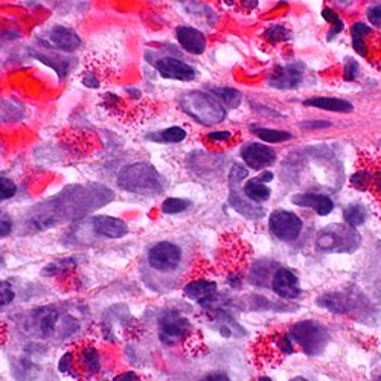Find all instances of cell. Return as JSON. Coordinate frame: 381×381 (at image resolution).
<instances>
[{
  "label": "cell",
  "instance_id": "30",
  "mask_svg": "<svg viewBox=\"0 0 381 381\" xmlns=\"http://www.w3.org/2000/svg\"><path fill=\"white\" fill-rule=\"evenodd\" d=\"M322 16H324V19L333 25V29H331V31H329V35H328V40L334 39V37L337 34H340L343 31V28H345V25H343L342 19L339 16H337V14L333 10L325 8L324 11H322Z\"/></svg>",
  "mask_w": 381,
  "mask_h": 381
},
{
  "label": "cell",
  "instance_id": "17",
  "mask_svg": "<svg viewBox=\"0 0 381 381\" xmlns=\"http://www.w3.org/2000/svg\"><path fill=\"white\" fill-rule=\"evenodd\" d=\"M291 202L297 204V206L311 208L316 211V214L322 217L328 215L334 209L333 200L324 194H297L293 197Z\"/></svg>",
  "mask_w": 381,
  "mask_h": 381
},
{
  "label": "cell",
  "instance_id": "32",
  "mask_svg": "<svg viewBox=\"0 0 381 381\" xmlns=\"http://www.w3.org/2000/svg\"><path fill=\"white\" fill-rule=\"evenodd\" d=\"M358 73V63L353 58H346L345 61V79L346 81H354Z\"/></svg>",
  "mask_w": 381,
  "mask_h": 381
},
{
  "label": "cell",
  "instance_id": "4",
  "mask_svg": "<svg viewBox=\"0 0 381 381\" xmlns=\"http://www.w3.org/2000/svg\"><path fill=\"white\" fill-rule=\"evenodd\" d=\"M289 339L302 348L305 354L318 355L326 345L328 334L325 328L316 322L304 320L291 328Z\"/></svg>",
  "mask_w": 381,
  "mask_h": 381
},
{
  "label": "cell",
  "instance_id": "33",
  "mask_svg": "<svg viewBox=\"0 0 381 381\" xmlns=\"http://www.w3.org/2000/svg\"><path fill=\"white\" fill-rule=\"evenodd\" d=\"M0 295H2V297H0V305L2 306H6L12 302L14 291L8 282H2V287H0Z\"/></svg>",
  "mask_w": 381,
  "mask_h": 381
},
{
  "label": "cell",
  "instance_id": "43",
  "mask_svg": "<svg viewBox=\"0 0 381 381\" xmlns=\"http://www.w3.org/2000/svg\"><path fill=\"white\" fill-rule=\"evenodd\" d=\"M261 182H264V183H267V182H272L273 180V174L272 173H264L262 175H260V177H258Z\"/></svg>",
  "mask_w": 381,
  "mask_h": 381
},
{
  "label": "cell",
  "instance_id": "34",
  "mask_svg": "<svg viewBox=\"0 0 381 381\" xmlns=\"http://www.w3.org/2000/svg\"><path fill=\"white\" fill-rule=\"evenodd\" d=\"M368 19L373 26L381 28V5L368 10Z\"/></svg>",
  "mask_w": 381,
  "mask_h": 381
},
{
  "label": "cell",
  "instance_id": "18",
  "mask_svg": "<svg viewBox=\"0 0 381 381\" xmlns=\"http://www.w3.org/2000/svg\"><path fill=\"white\" fill-rule=\"evenodd\" d=\"M183 293H185L186 297L204 304L217 293V284L209 281H194L185 285Z\"/></svg>",
  "mask_w": 381,
  "mask_h": 381
},
{
  "label": "cell",
  "instance_id": "20",
  "mask_svg": "<svg viewBox=\"0 0 381 381\" xmlns=\"http://www.w3.org/2000/svg\"><path fill=\"white\" fill-rule=\"evenodd\" d=\"M244 194L248 200H252L255 203H262L268 200L272 190L266 185V183L261 182L258 177L248 180L244 186Z\"/></svg>",
  "mask_w": 381,
  "mask_h": 381
},
{
  "label": "cell",
  "instance_id": "7",
  "mask_svg": "<svg viewBox=\"0 0 381 381\" xmlns=\"http://www.w3.org/2000/svg\"><path fill=\"white\" fill-rule=\"evenodd\" d=\"M270 231L281 241H293L300 235L302 231V219L289 211H275L270 215Z\"/></svg>",
  "mask_w": 381,
  "mask_h": 381
},
{
  "label": "cell",
  "instance_id": "1",
  "mask_svg": "<svg viewBox=\"0 0 381 381\" xmlns=\"http://www.w3.org/2000/svg\"><path fill=\"white\" fill-rule=\"evenodd\" d=\"M118 185L128 193L141 195H156L164 189L162 177L148 164H133L122 168Z\"/></svg>",
  "mask_w": 381,
  "mask_h": 381
},
{
  "label": "cell",
  "instance_id": "31",
  "mask_svg": "<svg viewBox=\"0 0 381 381\" xmlns=\"http://www.w3.org/2000/svg\"><path fill=\"white\" fill-rule=\"evenodd\" d=\"M16 183H14L12 180L6 179V177H2L0 179V199L2 200H8L11 199V197H14V194H16Z\"/></svg>",
  "mask_w": 381,
  "mask_h": 381
},
{
  "label": "cell",
  "instance_id": "5",
  "mask_svg": "<svg viewBox=\"0 0 381 381\" xmlns=\"http://www.w3.org/2000/svg\"><path fill=\"white\" fill-rule=\"evenodd\" d=\"M146 261L150 268L157 273H173L182 262V251L177 244L170 241H160L150 248Z\"/></svg>",
  "mask_w": 381,
  "mask_h": 381
},
{
  "label": "cell",
  "instance_id": "28",
  "mask_svg": "<svg viewBox=\"0 0 381 381\" xmlns=\"http://www.w3.org/2000/svg\"><path fill=\"white\" fill-rule=\"evenodd\" d=\"M264 39H266L270 45H276V43H282L291 39V32L287 28L281 25L270 26L266 32H264Z\"/></svg>",
  "mask_w": 381,
  "mask_h": 381
},
{
  "label": "cell",
  "instance_id": "3",
  "mask_svg": "<svg viewBox=\"0 0 381 381\" xmlns=\"http://www.w3.org/2000/svg\"><path fill=\"white\" fill-rule=\"evenodd\" d=\"M118 70L116 61L110 55L93 52L87 55L79 72V81L89 89H99L108 83Z\"/></svg>",
  "mask_w": 381,
  "mask_h": 381
},
{
  "label": "cell",
  "instance_id": "11",
  "mask_svg": "<svg viewBox=\"0 0 381 381\" xmlns=\"http://www.w3.org/2000/svg\"><path fill=\"white\" fill-rule=\"evenodd\" d=\"M241 157L252 170H264L276 160L275 150L262 144H248L241 151Z\"/></svg>",
  "mask_w": 381,
  "mask_h": 381
},
{
  "label": "cell",
  "instance_id": "41",
  "mask_svg": "<svg viewBox=\"0 0 381 381\" xmlns=\"http://www.w3.org/2000/svg\"><path fill=\"white\" fill-rule=\"evenodd\" d=\"M240 2L243 3V6L247 10H255L256 6H258V0H240Z\"/></svg>",
  "mask_w": 381,
  "mask_h": 381
},
{
  "label": "cell",
  "instance_id": "2",
  "mask_svg": "<svg viewBox=\"0 0 381 381\" xmlns=\"http://www.w3.org/2000/svg\"><path fill=\"white\" fill-rule=\"evenodd\" d=\"M179 102L183 112L204 126H214L222 122L226 116L222 102L208 93L189 92L183 95Z\"/></svg>",
  "mask_w": 381,
  "mask_h": 381
},
{
  "label": "cell",
  "instance_id": "24",
  "mask_svg": "<svg viewBox=\"0 0 381 381\" xmlns=\"http://www.w3.org/2000/svg\"><path fill=\"white\" fill-rule=\"evenodd\" d=\"M343 218L348 226L357 227L362 226L366 218H368V211H366L362 204H349V206L343 211Z\"/></svg>",
  "mask_w": 381,
  "mask_h": 381
},
{
  "label": "cell",
  "instance_id": "44",
  "mask_svg": "<svg viewBox=\"0 0 381 381\" xmlns=\"http://www.w3.org/2000/svg\"><path fill=\"white\" fill-rule=\"evenodd\" d=\"M291 381H309V380H305V378H302V377H296V378H293Z\"/></svg>",
  "mask_w": 381,
  "mask_h": 381
},
{
  "label": "cell",
  "instance_id": "38",
  "mask_svg": "<svg viewBox=\"0 0 381 381\" xmlns=\"http://www.w3.org/2000/svg\"><path fill=\"white\" fill-rule=\"evenodd\" d=\"M73 363V358L70 354H66L63 355V358L60 360V371L61 372H68L70 369V366Z\"/></svg>",
  "mask_w": 381,
  "mask_h": 381
},
{
  "label": "cell",
  "instance_id": "42",
  "mask_svg": "<svg viewBox=\"0 0 381 381\" xmlns=\"http://www.w3.org/2000/svg\"><path fill=\"white\" fill-rule=\"evenodd\" d=\"M373 185H375L377 190L381 194V171H378L375 175H373Z\"/></svg>",
  "mask_w": 381,
  "mask_h": 381
},
{
  "label": "cell",
  "instance_id": "47",
  "mask_svg": "<svg viewBox=\"0 0 381 381\" xmlns=\"http://www.w3.org/2000/svg\"><path fill=\"white\" fill-rule=\"evenodd\" d=\"M380 381H381V377H380Z\"/></svg>",
  "mask_w": 381,
  "mask_h": 381
},
{
  "label": "cell",
  "instance_id": "27",
  "mask_svg": "<svg viewBox=\"0 0 381 381\" xmlns=\"http://www.w3.org/2000/svg\"><path fill=\"white\" fill-rule=\"evenodd\" d=\"M79 357H81V364L84 366V371L90 373V375L101 369V358L98 351L95 348H86Z\"/></svg>",
  "mask_w": 381,
  "mask_h": 381
},
{
  "label": "cell",
  "instance_id": "29",
  "mask_svg": "<svg viewBox=\"0 0 381 381\" xmlns=\"http://www.w3.org/2000/svg\"><path fill=\"white\" fill-rule=\"evenodd\" d=\"M190 206V202L185 199H177V197H170L162 203V212L164 214H180V212L186 211Z\"/></svg>",
  "mask_w": 381,
  "mask_h": 381
},
{
  "label": "cell",
  "instance_id": "36",
  "mask_svg": "<svg viewBox=\"0 0 381 381\" xmlns=\"http://www.w3.org/2000/svg\"><path fill=\"white\" fill-rule=\"evenodd\" d=\"M202 381H231V378L224 372H211L208 375H204Z\"/></svg>",
  "mask_w": 381,
  "mask_h": 381
},
{
  "label": "cell",
  "instance_id": "37",
  "mask_svg": "<svg viewBox=\"0 0 381 381\" xmlns=\"http://www.w3.org/2000/svg\"><path fill=\"white\" fill-rule=\"evenodd\" d=\"M300 126H302V128H325L331 126V124L324 121H314V122H304L300 124Z\"/></svg>",
  "mask_w": 381,
  "mask_h": 381
},
{
  "label": "cell",
  "instance_id": "46",
  "mask_svg": "<svg viewBox=\"0 0 381 381\" xmlns=\"http://www.w3.org/2000/svg\"><path fill=\"white\" fill-rule=\"evenodd\" d=\"M227 5H233V0H224Z\"/></svg>",
  "mask_w": 381,
  "mask_h": 381
},
{
  "label": "cell",
  "instance_id": "19",
  "mask_svg": "<svg viewBox=\"0 0 381 381\" xmlns=\"http://www.w3.org/2000/svg\"><path fill=\"white\" fill-rule=\"evenodd\" d=\"M304 106L326 110V112H339V113L353 112V104H349V102L345 99H337V98L316 97V98L304 101Z\"/></svg>",
  "mask_w": 381,
  "mask_h": 381
},
{
  "label": "cell",
  "instance_id": "39",
  "mask_svg": "<svg viewBox=\"0 0 381 381\" xmlns=\"http://www.w3.org/2000/svg\"><path fill=\"white\" fill-rule=\"evenodd\" d=\"M113 381H139V377L135 372H126V373H121V375L116 377Z\"/></svg>",
  "mask_w": 381,
  "mask_h": 381
},
{
  "label": "cell",
  "instance_id": "15",
  "mask_svg": "<svg viewBox=\"0 0 381 381\" xmlns=\"http://www.w3.org/2000/svg\"><path fill=\"white\" fill-rule=\"evenodd\" d=\"M175 35H177V41L180 43V46L189 54L200 55L206 49V39H204V35L199 29L190 26H179Z\"/></svg>",
  "mask_w": 381,
  "mask_h": 381
},
{
  "label": "cell",
  "instance_id": "25",
  "mask_svg": "<svg viewBox=\"0 0 381 381\" xmlns=\"http://www.w3.org/2000/svg\"><path fill=\"white\" fill-rule=\"evenodd\" d=\"M57 318H58L57 311L50 310V309H43V310L35 313L37 324H39V328L45 334H50L54 331L55 324H57Z\"/></svg>",
  "mask_w": 381,
  "mask_h": 381
},
{
  "label": "cell",
  "instance_id": "12",
  "mask_svg": "<svg viewBox=\"0 0 381 381\" xmlns=\"http://www.w3.org/2000/svg\"><path fill=\"white\" fill-rule=\"evenodd\" d=\"M304 77V64L302 63H293L287 64L284 68H277L272 77H270V86L276 87V89H295L300 83H302Z\"/></svg>",
  "mask_w": 381,
  "mask_h": 381
},
{
  "label": "cell",
  "instance_id": "26",
  "mask_svg": "<svg viewBox=\"0 0 381 381\" xmlns=\"http://www.w3.org/2000/svg\"><path fill=\"white\" fill-rule=\"evenodd\" d=\"M253 133L258 136L262 141L268 144H277V142H285L293 137L289 131H281V130H270V128H253Z\"/></svg>",
  "mask_w": 381,
  "mask_h": 381
},
{
  "label": "cell",
  "instance_id": "23",
  "mask_svg": "<svg viewBox=\"0 0 381 381\" xmlns=\"http://www.w3.org/2000/svg\"><path fill=\"white\" fill-rule=\"evenodd\" d=\"M151 141L155 142H164V144H179L186 137V131L180 127H170L159 133L148 136Z\"/></svg>",
  "mask_w": 381,
  "mask_h": 381
},
{
  "label": "cell",
  "instance_id": "8",
  "mask_svg": "<svg viewBox=\"0 0 381 381\" xmlns=\"http://www.w3.org/2000/svg\"><path fill=\"white\" fill-rule=\"evenodd\" d=\"M155 66L160 77L168 79H177V81H193L195 78V69L185 61L177 58H157V60H148Z\"/></svg>",
  "mask_w": 381,
  "mask_h": 381
},
{
  "label": "cell",
  "instance_id": "14",
  "mask_svg": "<svg viewBox=\"0 0 381 381\" xmlns=\"http://www.w3.org/2000/svg\"><path fill=\"white\" fill-rule=\"evenodd\" d=\"M48 40L54 49L63 50V52H73L81 46V39L77 32L64 26H55L49 31Z\"/></svg>",
  "mask_w": 381,
  "mask_h": 381
},
{
  "label": "cell",
  "instance_id": "6",
  "mask_svg": "<svg viewBox=\"0 0 381 381\" xmlns=\"http://www.w3.org/2000/svg\"><path fill=\"white\" fill-rule=\"evenodd\" d=\"M189 333V322L177 311H168L159 320V339L166 346L177 345Z\"/></svg>",
  "mask_w": 381,
  "mask_h": 381
},
{
  "label": "cell",
  "instance_id": "16",
  "mask_svg": "<svg viewBox=\"0 0 381 381\" xmlns=\"http://www.w3.org/2000/svg\"><path fill=\"white\" fill-rule=\"evenodd\" d=\"M272 287L276 295L285 299H295L300 295L299 281L296 275L290 272L289 268H280L273 276Z\"/></svg>",
  "mask_w": 381,
  "mask_h": 381
},
{
  "label": "cell",
  "instance_id": "9",
  "mask_svg": "<svg viewBox=\"0 0 381 381\" xmlns=\"http://www.w3.org/2000/svg\"><path fill=\"white\" fill-rule=\"evenodd\" d=\"M355 233L342 226H329L326 229L319 232L318 246L320 251L326 252H342L345 251V246L349 244Z\"/></svg>",
  "mask_w": 381,
  "mask_h": 381
},
{
  "label": "cell",
  "instance_id": "22",
  "mask_svg": "<svg viewBox=\"0 0 381 381\" xmlns=\"http://www.w3.org/2000/svg\"><path fill=\"white\" fill-rule=\"evenodd\" d=\"M214 97L222 102L223 106L227 108H238L241 104V93L235 89H231V87H219V89H212Z\"/></svg>",
  "mask_w": 381,
  "mask_h": 381
},
{
  "label": "cell",
  "instance_id": "21",
  "mask_svg": "<svg viewBox=\"0 0 381 381\" xmlns=\"http://www.w3.org/2000/svg\"><path fill=\"white\" fill-rule=\"evenodd\" d=\"M372 34V29L369 26H366L362 21H358L351 29V37H353V46L357 54H360L362 57L368 55V46H366V37H369Z\"/></svg>",
  "mask_w": 381,
  "mask_h": 381
},
{
  "label": "cell",
  "instance_id": "13",
  "mask_svg": "<svg viewBox=\"0 0 381 381\" xmlns=\"http://www.w3.org/2000/svg\"><path fill=\"white\" fill-rule=\"evenodd\" d=\"M93 231L106 238H122L127 235L128 226L126 222L119 218L108 217V215H98L92 219Z\"/></svg>",
  "mask_w": 381,
  "mask_h": 381
},
{
  "label": "cell",
  "instance_id": "35",
  "mask_svg": "<svg viewBox=\"0 0 381 381\" xmlns=\"http://www.w3.org/2000/svg\"><path fill=\"white\" fill-rule=\"evenodd\" d=\"M208 137L212 142H226L232 137V133L231 131H214V133H211Z\"/></svg>",
  "mask_w": 381,
  "mask_h": 381
},
{
  "label": "cell",
  "instance_id": "40",
  "mask_svg": "<svg viewBox=\"0 0 381 381\" xmlns=\"http://www.w3.org/2000/svg\"><path fill=\"white\" fill-rule=\"evenodd\" d=\"M11 232V223L6 218H2V224H0V235L6 237Z\"/></svg>",
  "mask_w": 381,
  "mask_h": 381
},
{
  "label": "cell",
  "instance_id": "10",
  "mask_svg": "<svg viewBox=\"0 0 381 381\" xmlns=\"http://www.w3.org/2000/svg\"><path fill=\"white\" fill-rule=\"evenodd\" d=\"M101 106L104 107L107 112L115 116V118H119L122 121H133V122H139L144 118L145 113V107H131L130 102H127L126 99H122L118 95L113 93H107L102 97Z\"/></svg>",
  "mask_w": 381,
  "mask_h": 381
},
{
  "label": "cell",
  "instance_id": "45",
  "mask_svg": "<svg viewBox=\"0 0 381 381\" xmlns=\"http://www.w3.org/2000/svg\"><path fill=\"white\" fill-rule=\"evenodd\" d=\"M258 381H273V380H270V378H267V377H262V378H260Z\"/></svg>",
  "mask_w": 381,
  "mask_h": 381
}]
</instances>
